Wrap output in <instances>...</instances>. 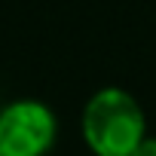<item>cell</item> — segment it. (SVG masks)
Masks as SVG:
<instances>
[{
	"label": "cell",
	"mask_w": 156,
	"mask_h": 156,
	"mask_svg": "<svg viewBox=\"0 0 156 156\" xmlns=\"http://www.w3.org/2000/svg\"><path fill=\"white\" fill-rule=\"evenodd\" d=\"M83 138L95 156H132L147 138V119L135 95L119 86L95 92L83 107Z\"/></svg>",
	"instance_id": "6da1fadb"
},
{
	"label": "cell",
	"mask_w": 156,
	"mask_h": 156,
	"mask_svg": "<svg viewBox=\"0 0 156 156\" xmlns=\"http://www.w3.org/2000/svg\"><path fill=\"white\" fill-rule=\"evenodd\" d=\"M132 156H156V138H150V135H147V138L135 147V153H132Z\"/></svg>",
	"instance_id": "3957f363"
},
{
	"label": "cell",
	"mask_w": 156,
	"mask_h": 156,
	"mask_svg": "<svg viewBox=\"0 0 156 156\" xmlns=\"http://www.w3.org/2000/svg\"><path fill=\"white\" fill-rule=\"evenodd\" d=\"M58 122L43 101H12L0 110V156H46Z\"/></svg>",
	"instance_id": "7a4b0ae2"
}]
</instances>
